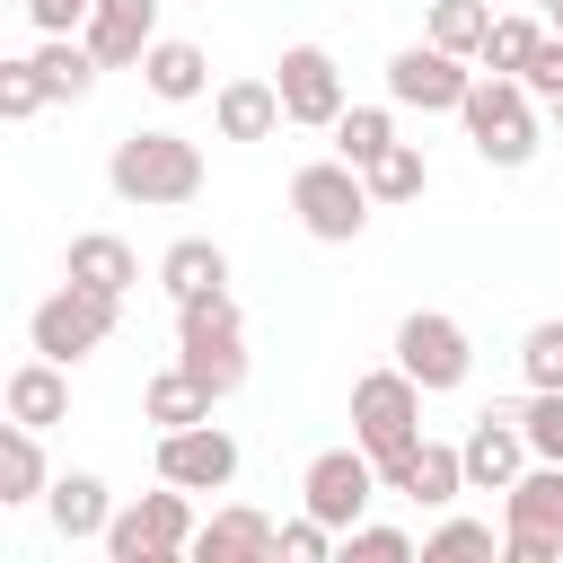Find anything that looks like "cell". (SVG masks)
Here are the masks:
<instances>
[{"instance_id": "6da1fadb", "label": "cell", "mask_w": 563, "mask_h": 563, "mask_svg": "<svg viewBox=\"0 0 563 563\" xmlns=\"http://www.w3.org/2000/svg\"><path fill=\"white\" fill-rule=\"evenodd\" d=\"M106 185L123 202H141V211H176V202L202 194V150L185 132H167V123L158 132H123L114 158H106Z\"/></svg>"}, {"instance_id": "7a4b0ae2", "label": "cell", "mask_w": 563, "mask_h": 563, "mask_svg": "<svg viewBox=\"0 0 563 563\" xmlns=\"http://www.w3.org/2000/svg\"><path fill=\"white\" fill-rule=\"evenodd\" d=\"M457 123H466V150H475L484 167H528V158L545 150L537 97H528V88H519L510 70H475V88H466Z\"/></svg>"}, {"instance_id": "3957f363", "label": "cell", "mask_w": 563, "mask_h": 563, "mask_svg": "<svg viewBox=\"0 0 563 563\" xmlns=\"http://www.w3.org/2000/svg\"><path fill=\"white\" fill-rule=\"evenodd\" d=\"M176 361H185L211 396H238V387H246V317H238L229 290L176 299Z\"/></svg>"}, {"instance_id": "277c9868", "label": "cell", "mask_w": 563, "mask_h": 563, "mask_svg": "<svg viewBox=\"0 0 563 563\" xmlns=\"http://www.w3.org/2000/svg\"><path fill=\"white\" fill-rule=\"evenodd\" d=\"M290 211H299V229H308L317 246H352L378 202H369V176H361L352 158H308V167L290 176Z\"/></svg>"}, {"instance_id": "5b68a950", "label": "cell", "mask_w": 563, "mask_h": 563, "mask_svg": "<svg viewBox=\"0 0 563 563\" xmlns=\"http://www.w3.org/2000/svg\"><path fill=\"white\" fill-rule=\"evenodd\" d=\"M114 317H123V299H106V290H88V282H70V273H62V290H44V299H35V317H26V343H35L44 361L79 369L88 352H106Z\"/></svg>"}, {"instance_id": "8992f818", "label": "cell", "mask_w": 563, "mask_h": 563, "mask_svg": "<svg viewBox=\"0 0 563 563\" xmlns=\"http://www.w3.org/2000/svg\"><path fill=\"white\" fill-rule=\"evenodd\" d=\"M97 545H106V563H176V554H194V501H185V484H158L141 501H123Z\"/></svg>"}, {"instance_id": "52a82bcc", "label": "cell", "mask_w": 563, "mask_h": 563, "mask_svg": "<svg viewBox=\"0 0 563 563\" xmlns=\"http://www.w3.org/2000/svg\"><path fill=\"white\" fill-rule=\"evenodd\" d=\"M352 440L378 457V475L422 440V378H405V369H369V378H352Z\"/></svg>"}, {"instance_id": "ba28073f", "label": "cell", "mask_w": 563, "mask_h": 563, "mask_svg": "<svg viewBox=\"0 0 563 563\" xmlns=\"http://www.w3.org/2000/svg\"><path fill=\"white\" fill-rule=\"evenodd\" d=\"M501 554L510 563H554L563 554V466L554 457H537L501 493Z\"/></svg>"}, {"instance_id": "9c48e42d", "label": "cell", "mask_w": 563, "mask_h": 563, "mask_svg": "<svg viewBox=\"0 0 563 563\" xmlns=\"http://www.w3.org/2000/svg\"><path fill=\"white\" fill-rule=\"evenodd\" d=\"M378 493H387V484H378V457H369L361 440H352V449H317V457H308V475H299V501H308L334 537H343V528H361Z\"/></svg>"}, {"instance_id": "30bf717a", "label": "cell", "mask_w": 563, "mask_h": 563, "mask_svg": "<svg viewBox=\"0 0 563 563\" xmlns=\"http://www.w3.org/2000/svg\"><path fill=\"white\" fill-rule=\"evenodd\" d=\"M396 369L422 378V396H449V387H466L475 343H466V325H457L449 308H413V317L396 325Z\"/></svg>"}, {"instance_id": "8fae6325", "label": "cell", "mask_w": 563, "mask_h": 563, "mask_svg": "<svg viewBox=\"0 0 563 563\" xmlns=\"http://www.w3.org/2000/svg\"><path fill=\"white\" fill-rule=\"evenodd\" d=\"M466 88H475L466 53H440L431 35H422V44H405V53H387V97H396V106H413V114H457V106H466Z\"/></svg>"}, {"instance_id": "7c38bea8", "label": "cell", "mask_w": 563, "mask_h": 563, "mask_svg": "<svg viewBox=\"0 0 563 563\" xmlns=\"http://www.w3.org/2000/svg\"><path fill=\"white\" fill-rule=\"evenodd\" d=\"M273 88H282V114H290V123L334 132V114H343V70H334V53H325V44H282Z\"/></svg>"}, {"instance_id": "4fadbf2b", "label": "cell", "mask_w": 563, "mask_h": 563, "mask_svg": "<svg viewBox=\"0 0 563 563\" xmlns=\"http://www.w3.org/2000/svg\"><path fill=\"white\" fill-rule=\"evenodd\" d=\"M457 449H466V493H510V484L537 466V449H528V431H519V405L475 413Z\"/></svg>"}, {"instance_id": "5bb4252c", "label": "cell", "mask_w": 563, "mask_h": 563, "mask_svg": "<svg viewBox=\"0 0 563 563\" xmlns=\"http://www.w3.org/2000/svg\"><path fill=\"white\" fill-rule=\"evenodd\" d=\"M158 484H185V493H229V484H238V440H229L220 422L158 431Z\"/></svg>"}, {"instance_id": "9a60e30c", "label": "cell", "mask_w": 563, "mask_h": 563, "mask_svg": "<svg viewBox=\"0 0 563 563\" xmlns=\"http://www.w3.org/2000/svg\"><path fill=\"white\" fill-rule=\"evenodd\" d=\"M378 484L405 493V501H422V510H449V501L466 493V449H449V440H413Z\"/></svg>"}, {"instance_id": "2e32d148", "label": "cell", "mask_w": 563, "mask_h": 563, "mask_svg": "<svg viewBox=\"0 0 563 563\" xmlns=\"http://www.w3.org/2000/svg\"><path fill=\"white\" fill-rule=\"evenodd\" d=\"M79 44L106 70H141V53L158 44V0H97V18L79 26Z\"/></svg>"}, {"instance_id": "e0dca14e", "label": "cell", "mask_w": 563, "mask_h": 563, "mask_svg": "<svg viewBox=\"0 0 563 563\" xmlns=\"http://www.w3.org/2000/svg\"><path fill=\"white\" fill-rule=\"evenodd\" d=\"M273 554H282V528L264 510H246V501H229V510H211L194 528V563H273Z\"/></svg>"}, {"instance_id": "ac0fdd59", "label": "cell", "mask_w": 563, "mask_h": 563, "mask_svg": "<svg viewBox=\"0 0 563 563\" xmlns=\"http://www.w3.org/2000/svg\"><path fill=\"white\" fill-rule=\"evenodd\" d=\"M0 405H9V422H26V431H53V422H70V378H62V361H18L9 369V387H0Z\"/></svg>"}, {"instance_id": "d6986e66", "label": "cell", "mask_w": 563, "mask_h": 563, "mask_svg": "<svg viewBox=\"0 0 563 563\" xmlns=\"http://www.w3.org/2000/svg\"><path fill=\"white\" fill-rule=\"evenodd\" d=\"M44 519H53V537H62V545H79V537H106V519H114V493H106V475H88V466L53 475V493H44Z\"/></svg>"}, {"instance_id": "ffe728a7", "label": "cell", "mask_w": 563, "mask_h": 563, "mask_svg": "<svg viewBox=\"0 0 563 563\" xmlns=\"http://www.w3.org/2000/svg\"><path fill=\"white\" fill-rule=\"evenodd\" d=\"M62 273H70V282H88V290H106V299H132L141 255H132L114 229H79V238H70V255H62Z\"/></svg>"}, {"instance_id": "44dd1931", "label": "cell", "mask_w": 563, "mask_h": 563, "mask_svg": "<svg viewBox=\"0 0 563 563\" xmlns=\"http://www.w3.org/2000/svg\"><path fill=\"white\" fill-rule=\"evenodd\" d=\"M141 88H150L158 106H194V97L211 88V62H202V44H185V35H158V44L141 53Z\"/></svg>"}, {"instance_id": "7402d4cb", "label": "cell", "mask_w": 563, "mask_h": 563, "mask_svg": "<svg viewBox=\"0 0 563 563\" xmlns=\"http://www.w3.org/2000/svg\"><path fill=\"white\" fill-rule=\"evenodd\" d=\"M211 123H220V141H273L290 114H282V88L273 79H229L211 97Z\"/></svg>"}, {"instance_id": "603a6c76", "label": "cell", "mask_w": 563, "mask_h": 563, "mask_svg": "<svg viewBox=\"0 0 563 563\" xmlns=\"http://www.w3.org/2000/svg\"><path fill=\"white\" fill-rule=\"evenodd\" d=\"M158 290H167V299H211V290H229V246L176 238V246L158 255Z\"/></svg>"}, {"instance_id": "cb8c5ba5", "label": "cell", "mask_w": 563, "mask_h": 563, "mask_svg": "<svg viewBox=\"0 0 563 563\" xmlns=\"http://www.w3.org/2000/svg\"><path fill=\"white\" fill-rule=\"evenodd\" d=\"M211 405H220V396H211V387H202V378H194L185 361H167V369H158V378L141 387V422H158V431H185V422H211Z\"/></svg>"}, {"instance_id": "d4e9b609", "label": "cell", "mask_w": 563, "mask_h": 563, "mask_svg": "<svg viewBox=\"0 0 563 563\" xmlns=\"http://www.w3.org/2000/svg\"><path fill=\"white\" fill-rule=\"evenodd\" d=\"M26 62H35V79H44V97H53V106H79V97L97 88V70H106V62H97L79 35H44Z\"/></svg>"}, {"instance_id": "484cf974", "label": "cell", "mask_w": 563, "mask_h": 563, "mask_svg": "<svg viewBox=\"0 0 563 563\" xmlns=\"http://www.w3.org/2000/svg\"><path fill=\"white\" fill-rule=\"evenodd\" d=\"M53 493V466H44V440L26 422L0 431V501H44Z\"/></svg>"}, {"instance_id": "4316f807", "label": "cell", "mask_w": 563, "mask_h": 563, "mask_svg": "<svg viewBox=\"0 0 563 563\" xmlns=\"http://www.w3.org/2000/svg\"><path fill=\"white\" fill-rule=\"evenodd\" d=\"M361 176H369V202H422V194H431V158H422L413 141L378 150V158H369Z\"/></svg>"}, {"instance_id": "83f0119b", "label": "cell", "mask_w": 563, "mask_h": 563, "mask_svg": "<svg viewBox=\"0 0 563 563\" xmlns=\"http://www.w3.org/2000/svg\"><path fill=\"white\" fill-rule=\"evenodd\" d=\"M378 150H396V114H387V106H343V114H334V158L369 167Z\"/></svg>"}, {"instance_id": "f1b7e54d", "label": "cell", "mask_w": 563, "mask_h": 563, "mask_svg": "<svg viewBox=\"0 0 563 563\" xmlns=\"http://www.w3.org/2000/svg\"><path fill=\"white\" fill-rule=\"evenodd\" d=\"M484 35H493V9L484 0H431V44L440 53H484Z\"/></svg>"}, {"instance_id": "f546056e", "label": "cell", "mask_w": 563, "mask_h": 563, "mask_svg": "<svg viewBox=\"0 0 563 563\" xmlns=\"http://www.w3.org/2000/svg\"><path fill=\"white\" fill-rule=\"evenodd\" d=\"M537 44H545V26H537V18H493V35H484V53H475V62H484V70H510V79H519Z\"/></svg>"}, {"instance_id": "4dcf8cb0", "label": "cell", "mask_w": 563, "mask_h": 563, "mask_svg": "<svg viewBox=\"0 0 563 563\" xmlns=\"http://www.w3.org/2000/svg\"><path fill=\"white\" fill-rule=\"evenodd\" d=\"M519 378L528 387H563V317H537L519 334Z\"/></svg>"}, {"instance_id": "1f68e13d", "label": "cell", "mask_w": 563, "mask_h": 563, "mask_svg": "<svg viewBox=\"0 0 563 563\" xmlns=\"http://www.w3.org/2000/svg\"><path fill=\"white\" fill-rule=\"evenodd\" d=\"M519 431H528L537 457L563 466V387H528V396H519Z\"/></svg>"}, {"instance_id": "d6a6232c", "label": "cell", "mask_w": 563, "mask_h": 563, "mask_svg": "<svg viewBox=\"0 0 563 563\" xmlns=\"http://www.w3.org/2000/svg\"><path fill=\"white\" fill-rule=\"evenodd\" d=\"M53 97H44V79H35V62L18 53V62H0V114L9 123H26V114H44Z\"/></svg>"}, {"instance_id": "836d02e7", "label": "cell", "mask_w": 563, "mask_h": 563, "mask_svg": "<svg viewBox=\"0 0 563 563\" xmlns=\"http://www.w3.org/2000/svg\"><path fill=\"white\" fill-rule=\"evenodd\" d=\"M325 554H343V537L317 519V510H299V519H282V563H325Z\"/></svg>"}, {"instance_id": "e575fe53", "label": "cell", "mask_w": 563, "mask_h": 563, "mask_svg": "<svg viewBox=\"0 0 563 563\" xmlns=\"http://www.w3.org/2000/svg\"><path fill=\"white\" fill-rule=\"evenodd\" d=\"M343 554H352V563H413V537H405V528L361 519V528H343Z\"/></svg>"}, {"instance_id": "d590c367", "label": "cell", "mask_w": 563, "mask_h": 563, "mask_svg": "<svg viewBox=\"0 0 563 563\" xmlns=\"http://www.w3.org/2000/svg\"><path fill=\"white\" fill-rule=\"evenodd\" d=\"M501 537H493V519H440L431 537H422V554H493Z\"/></svg>"}, {"instance_id": "8d00e7d4", "label": "cell", "mask_w": 563, "mask_h": 563, "mask_svg": "<svg viewBox=\"0 0 563 563\" xmlns=\"http://www.w3.org/2000/svg\"><path fill=\"white\" fill-rule=\"evenodd\" d=\"M519 88H528L537 106H554V97H563V35H554V26H545V44L528 53V70H519Z\"/></svg>"}, {"instance_id": "74e56055", "label": "cell", "mask_w": 563, "mask_h": 563, "mask_svg": "<svg viewBox=\"0 0 563 563\" xmlns=\"http://www.w3.org/2000/svg\"><path fill=\"white\" fill-rule=\"evenodd\" d=\"M97 18V0H26V26L35 35H79Z\"/></svg>"}, {"instance_id": "f35d334b", "label": "cell", "mask_w": 563, "mask_h": 563, "mask_svg": "<svg viewBox=\"0 0 563 563\" xmlns=\"http://www.w3.org/2000/svg\"><path fill=\"white\" fill-rule=\"evenodd\" d=\"M545 26H554V35H563V0H554V9H545Z\"/></svg>"}, {"instance_id": "ab89813d", "label": "cell", "mask_w": 563, "mask_h": 563, "mask_svg": "<svg viewBox=\"0 0 563 563\" xmlns=\"http://www.w3.org/2000/svg\"><path fill=\"white\" fill-rule=\"evenodd\" d=\"M545 114H554V132H563V97H554V106H545Z\"/></svg>"}, {"instance_id": "60d3db41", "label": "cell", "mask_w": 563, "mask_h": 563, "mask_svg": "<svg viewBox=\"0 0 563 563\" xmlns=\"http://www.w3.org/2000/svg\"><path fill=\"white\" fill-rule=\"evenodd\" d=\"M537 9H554V0H537Z\"/></svg>"}]
</instances>
